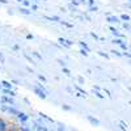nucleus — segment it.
<instances>
[{
	"label": "nucleus",
	"instance_id": "obj_1",
	"mask_svg": "<svg viewBox=\"0 0 131 131\" xmlns=\"http://www.w3.org/2000/svg\"><path fill=\"white\" fill-rule=\"evenodd\" d=\"M5 130V123L0 121V131H4Z\"/></svg>",
	"mask_w": 131,
	"mask_h": 131
}]
</instances>
